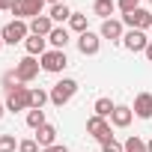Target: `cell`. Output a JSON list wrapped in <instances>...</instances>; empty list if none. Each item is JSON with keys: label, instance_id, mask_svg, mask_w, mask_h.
<instances>
[{"label": "cell", "instance_id": "cell-30", "mask_svg": "<svg viewBox=\"0 0 152 152\" xmlns=\"http://www.w3.org/2000/svg\"><path fill=\"white\" fill-rule=\"evenodd\" d=\"M42 152H69L63 143H54V146H48V149H42Z\"/></svg>", "mask_w": 152, "mask_h": 152}, {"label": "cell", "instance_id": "cell-27", "mask_svg": "<svg viewBox=\"0 0 152 152\" xmlns=\"http://www.w3.org/2000/svg\"><path fill=\"white\" fill-rule=\"evenodd\" d=\"M102 152H125V149H122V143H119L116 137H110V140L102 143Z\"/></svg>", "mask_w": 152, "mask_h": 152}, {"label": "cell", "instance_id": "cell-31", "mask_svg": "<svg viewBox=\"0 0 152 152\" xmlns=\"http://www.w3.org/2000/svg\"><path fill=\"white\" fill-rule=\"evenodd\" d=\"M12 3L15 0H0V9H12Z\"/></svg>", "mask_w": 152, "mask_h": 152}, {"label": "cell", "instance_id": "cell-29", "mask_svg": "<svg viewBox=\"0 0 152 152\" xmlns=\"http://www.w3.org/2000/svg\"><path fill=\"white\" fill-rule=\"evenodd\" d=\"M12 15H15V21H24V0H15L12 3V9H9Z\"/></svg>", "mask_w": 152, "mask_h": 152}, {"label": "cell", "instance_id": "cell-25", "mask_svg": "<svg viewBox=\"0 0 152 152\" xmlns=\"http://www.w3.org/2000/svg\"><path fill=\"white\" fill-rule=\"evenodd\" d=\"M15 149H18L15 134H0V152H15Z\"/></svg>", "mask_w": 152, "mask_h": 152}, {"label": "cell", "instance_id": "cell-32", "mask_svg": "<svg viewBox=\"0 0 152 152\" xmlns=\"http://www.w3.org/2000/svg\"><path fill=\"white\" fill-rule=\"evenodd\" d=\"M143 54H146V60H149V63H152V42H149V48H146V51H143Z\"/></svg>", "mask_w": 152, "mask_h": 152}, {"label": "cell", "instance_id": "cell-24", "mask_svg": "<svg viewBox=\"0 0 152 152\" xmlns=\"http://www.w3.org/2000/svg\"><path fill=\"white\" fill-rule=\"evenodd\" d=\"M27 125L36 131V128H42L45 125V110H27Z\"/></svg>", "mask_w": 152, "mask_h": 152}, {"label": "cell", "instance_id": "cell-18", "mask_svg": "<svg viewBox=\"0 0 152 152\" xmlns=\"http://www.w3.org/2000/svg\"><path fill=\"white\" fill-rule=\"evenodd\" d=\"M93 110H96V116H102V119H110V113L116 110V104H113V102H110L107 96H102V99H96Z\"/></svg>", "mask_w": 152, "mask_h": 152}, {"label": "cell", "instance_id": "cell-35", "mask_svg": "<svg viewBox=\"0 0 152 152\" xmlns=\"http://www.w3.org/2000/svg\"><path fill=\"white\" fill-rule=\"evenodd\" d=\"M146 149H149V152H152V140H149V143H146Z\"/></svg>", "mask_w": 152, "mask_h": 152}, {"label": "cell", "instance_id": "cell-26", "mask_svg": "<svg viewBox=\"0 0 152 152\" xmlns=\"http://www.w3.org/2000/svg\"><path fill=\"white\" fill-rule=\"evenodd\" d=\"M116 9H119L122 15H128V12L140 9V0H116Z\"/></svg>", "mask_w": 152, "mask_h": 152}, {"label": "cell", "instance_id": "cell-3", "mask_svg": "<svg viewBox=\"0 0 152 152\" xmlns=\"http://www.w3.org/2000/svg\"><path fill=\"white\" fill-rule=\"evenodd\" d=\"M0 36H3V45H18V42H27L30 36V24L27 21H9L3 30H0Z\"/></svg>", "mask_w": 152, "mask_h": 152}, {"label": "cell", "instance_id": "cell-9", "mask_svg": "<svg viewBox=\"0 0 152 152\" xmlns=\"http://www.w3.org/2000/svg\"><path fill=\"white\" fill-rule=\"evenodd\" d=\"M99 48H102V36H99V33L87 30V33H81V36H78V51H81L84 57L99 54Z\"/></svg>", "mask_w": 152, "mask_h": 152}, {"label": "cell", "instance_id": "cell-17", "mask_svg": "<svg viewBox=\"0 0 152 152\" xmlns=\"http://www.w3.org/2000/svg\"><path fill=\"white\" fill-rule=\"evenodd\" d=\"M93 12H96L102 21H107V18L116 12V0H96V3H93Z\"/></svg>", "mask_w": 152, "mask_h": 152}, {"label": "cell", "instance_id": "cell-16", "mask_svg": "<svg viewBox=\"0 0 152 152\" xmlns=\"http://www.w3.org/2000/svg\"><path fill=\"white\" fill-rule=\"evenodd\" d=\"M48 42H51V48L66 51V45H69V30H66V27H54L51 36H48Z\"/></svg>", "mask_w": 152, "mask_h": 152}, {"label": "cell", "instance_id": "cell-20", "mask_svg": "<svg viewBox=\"0 0 152 152\" xmlns=\"http://www.w3.org/2000/svg\"><path fill=\"white\" fill-rule=\"evenodd\" d=\"M42 6H45V0H24V18H39L42 15Z\"/></svg>", "mask_w": 152, "mask_h": 152}, {"label": "cell", "instance_id": "cell-23", "mask_svg": "<svg viewBox=\"0 0 152 152\" xmlns=\"http://www.w3.org/2000/svg\"><path fill=\"white\" fill-rule=\"evenodd\" d=\"M122 149H125V152H149V149H146V140H140L137 134H131V137L122 143Z\"/></svg>", "mask_w": 152, "mask_h": 152}, {"label": "cell", "instance_id": "cell-21", "mask_svg": "<svg viewBox=\"0 0 152 152\" xmlns=\"http://www.w3.org/2000/svg\"><path fill=\"white\" fill-rule=\"evenodd\" d=\"M72 18V9L66 6V3H57V6H51V21L54 24H60V21H69Z\"/></svg>", "mask_w": 152, "mask_h": 152}, {"label": "cell", "instance_id": "cell-14", "mask_svg": "<svg viewBox=\"0 0 152 152\" xmlns=\"http://www.w3.org/2000/svg\"><path fill=\"white\" fill-rule=\"evenodd\" d=\"M33 140H36L42 149H48V146H54V143H57V128H54L51 122H45L42 128H36V137H33Z\"/></svg>", "mask_w": 152, "mask_h": 152}, {"label": "cell", "instance_id": "cell-22", "mask_svg": "<svg viewBox=\"0 0 152 152\" xmlns=\"http://www.w3.org/2000/svg\"><path fill=\"white\" fill-rule=\"evenodd\" d=\"M69 30H75V33H87V15H81V12H72V18H69Z\"/></svg>", "mask_w": 152, "mask_h": 152}, {"label": "cell", "instance_id": "cell-12", "mask_svg": "<svg viewBox=\"0 0 152 152\" xmlns=\"http://www.w3.org/2000/svg\"><path fill=\"white\" fill-rule=\"evenodd\" d=\"M131 119H134V110L128 104H116V110L110 113V125H116V128H128Z\"/></svg>", "mask_w": 152, "mask_h": 152}, {"label": "cell", "instance_id": "cell-33", "mask_svg": "<svg viewBox=\"0 0 152 152\" xmlns=\"http://www.w3.org/2000/svg\"><path fill=\"white\" fill-rule=\"evenodd\" d=\"M3 113H6V102H0V119H3Z\"/></svg>", "mask_w": 152, "mask_h": 152}, {"label": "cell", "instance_id": "cell-38", "mask_svg": "<svg viewBox=\"0 0 152 152\" xmlns=\"http://www.w3.org/2000/svg\"><path fill=\"white\" fill-rule=\"evenodd\" d=\"M149 3H152V0H149Z\"/></svg>", "mask_w": 152, "mask_h": 152}, {"label": "cell", "instance_id": "cell-13", "mask_svg": "<svg viewBox=\"0 0 152 152\" xmlns=\"http://www.w3.org/2000/svg\"><path fill=\"white\" fill-rule=\"evenodd\" d=\"M30 24V33L33 36H51V30H54V21H51V15H39V18H33V21H27Z\"/></svg>", "mask_w": 152, "mask_h": 152}, {"label": "cell", "instance_id": "cell-2", "mask_svg": "<svg viewBox=\"0 0 152 152\" xmlns=\"http://www.w3.org/2000/svg\"><path fill=\"white\" fill-rule=\"evenodd\" d=\"M6 110L18 113V110H30V87L18 84L12 90H6Z\"/></svg>", "mask_w": 152, "mask_h": 152}, {"label": "cell", "instance_id": "cell-11", "mask_svg": "<svg viewBox=\"0 0 152 152\" xmlns=\"http://www.w3.org/2000/svg\"><path fill=\"white\" fill-rule=\"evenodd\" d=\"M131 110H134V116H140V119H152V93H137Z\"/></svg>", "mask_w": 152, "mask_h": 152}, {"label": "cell", "instance_id": "cell-36", "mask_svg": "<svg viewBox=\"0 0 152 152\" xmlns=\"http://www.w3.org/2000/svg\"><path fill=\"white\" fill-rule=\"evenodd\" d=\"M0 51H3V36H0Z\"/></svg>", "mask_w": 152, "mask_h": 152}, {"label": "cell", "instance_id": "cell-19", "mask_svg": "<svg viewBox=\"0 0 152 152\" xmlns=\"http://www.w3.org/2000/svg\"><path fill=\"white\" fill-rule=\"evenodd\" d=\"M45 102H51V93H45L42 87L30 90V110H42V107H45Z\"/></svg>", "mask_w": 152, "mask_h": 152}, {"label": "cell", "instance_id": "cell-8", "mask_svg": "<svg viewBox=\"0 0 152 152\" xmlns=\"http://www.w3.org/2000/svg\"><path fill=\"white\" fill-rule=\"evenodd\" d=\"M149 42H152V39H149L143 30H128V33L122 36V45H125L131 54H143V51L149 48Z\"/></svg>", "mask_w": 152, "mask_h": 152}, {"label": "cell", "instance_id": "cell-10", "mask_svg": "<svg viewBox=\"0 0 152 152\" xmlns=\"http://www.w3.org/2000/svg\"><path fill=\"white\" fill-rule=\"evenodd\" d=\"M99 36H102V39H110V42H122V36H125L122 21H116V18L102 21V33H99Z\"/></svg>", "mask_w": 152, "mask_h": 152}, {"label": "cell", "instance_id": "cell-1", "mask_svg": "<svg viewBox=\"0 0 152 152\" xmlns=\"http://www.w3.org/2000/svg\"><path fill=\"white\" fill-rule=\"evenodd\" d=\"M75 93H78V81L63 78V81H57V84L51 87V104L63 107V104H69V102L75 99Z\"/></svg>", "mask_w": 152, "mask_h": 152}, {"label": "cell", "instance_id": "cell-15", "mask_svg": "<svg viewBox=\"0 0 152 152\" xmlns=\"http://www.w3.org/2000/svg\"><path fill=\"white\" fill-rule=\"evenodd\" d=\"M24 48H27V57H42L45 51H48V39L45 36H27V42H24Z\"/></svg>", "mask_w": 152, "mask_h": 152}, {"label": "cell", "instance_id": "cell-5", "mask_svg": "<svg viewBox=\"0 0 152 152\" xmlns=\"http://www.w3.org/2000/svg\"><path fill=\"white\" fill-rule=\"evenodd\" d=\"M39 63H42V72H51V75H60V72L69 66V60H66V51H57V48L45 51V54L39 57Z\"/></svg>", "mask_w": 152, "mask_h": 152}, {"label": "cell", "instance_id": "cell-6", "mask_svg": "<svg viewBox=\"0 0 152 152\" xmlns=\"http://www.w3.org/2000/svg\"><path fill=\"white\" fill-rule=\"evenodd\" d=\"M87 134H90V137H96L99 143H104V140H110V137H113V134H110V122H107V119H102V116H96V113L87 119Z\"/></svg>", "mask_w": 152, "mask_h": 152}, {"label": "cell", "instance_id": "cell-4", "mask_svg": "<svg viewBox=\"0 0 152 152\" xmlns=\"http://www.w3.org/2000/svg\"><path fill=\"white\" fill-rule=\"evenodd\" d=\"M39 69H42V63H39L36 57H24V60H18V63H15V78H18V84H30V81H36V78H39Z\"/></svg>", "mask_w": 152, "mask_h": 152}, {"label": "cell", "instance_id": "cell-37", "mask_svg": "<svg viewBox=\"0 0 152 152\" xmlns=\"http://www.w3.org/2000/svg\"><path fill=\"white\" fill-rule=\"evenodd\" d=\"M149 39H152V30H149Z\"/></svg>", "mask_w": 152, "mask_h": 152}, {"label": "cell", "instance_id": "cell-34", "mask_svg": "<svg viewBox=\"0 0 152 152\" xmlns=\"http://www.w3.org/2000/svg\"><path fill=\"white\" fill-rule=\"evenodd\" d=\"M45 3H51V6H57V3H60V0H45Z\"/></svg>", "mask_w": 152, "mask_h": 152}, {"label": "cell", "instance_id": "cell-7", "mask_svg": "<svg viewBox=\"0 0 152 152\" xmlns=\"http://www.w3.org/2000/svg\"><path fill=\"white\" fill-rule=\"evenodd\" d=\"M122 24H128L131 30H152V12L149 9H134L128 15H122Z\"/></svg>", "mask_w": 152, "mask_h": 152}, {"label": "cell", "instance_id": "cell-28", "mask_svg": "<svg viewBox=\"0 0 152 152\" xmlns=\"http://www.w3.org/2000/svg\"><path fill=\"white\" fill-rule=\"evenodd\" d=\"M39 149H42V146H39V143H36L33 137H30V140H21V143H18V152H39Z\"/></svg>", "mask_w": 152, "mask_h": 152}]
</instances>
